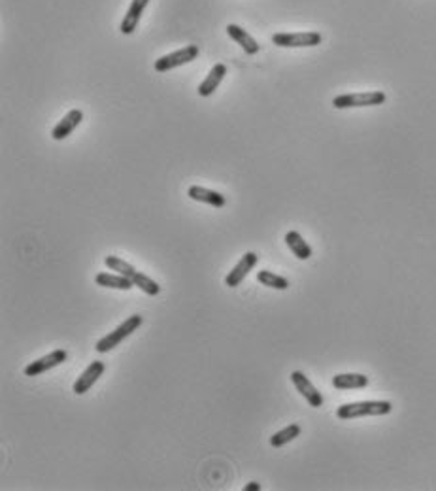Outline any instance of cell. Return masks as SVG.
<instances>
[{
    "mask_svg": "<svg viewBox=\"0 0 436 491\" xmlns=\"http://www.w3.org/2000/svg\"><path fill=\"white\" fill-rule=\"evenodd\" d=\"M142 323H143L142 316L132 314L130 318H127V320L123 321L119 327H116L112 333L106 334V336H103L101 341L96 342L95 350L98 352V354H108V352H112L114 348H117L123 341H127L130 334L137 333L138 329L142 327Z\"/></svg>",
    "mask_w": 436,
    "mask_h": 491,
    "instance_id": "cell-1",
    "label": "cell"
},
{
    "mask_svg": "<svg viewBox=\"0 0 436 491\" xmlns=\"http://www.w3.org/2000/svg\"><path fill=\"white\" fill-rule=\"evenodd\" d=\"M387 101L383 91H357V93H344L333 98V106L336 110L348 108H368V106H382Z\"/></svg>",
    "mask_w": 436,
    "mask_h": 491,
    "instance_id": "cell-2",
    "label": "cell"
},
{
    "mask_svg": "<svg viewBox=\"0 0 436 491\" xmlns=\"http://www.w3.org/2000/svg\"><path fill=\"white\" fill-rule=\"evenodd\" d=\"M393 410L389 401H361V403L342 404L336 410V416L340 420H354L363 416H387Z\"/></svg>",
    "mask_w": 436,
    "mask_h": 491,
    "instance_id": "cell-3",
    "label": "cell"
},
{
    "mask_svg": "<svg viewBox=\"0 0 436 491\" xmlns=\"http://www.w3.org/2000/svg\"><path fill=\"white\" fill-rule=\"evenodd\" d=\"M323 42L317 31H299V33H276L272 44L278 48H315Z\"/></svg>",
    "mask_w": 436,
    "mask_h": 491,
    "instance_id": "cell-4",
    "label": "cell"
},
{
    "mask_svg": "<svg viewBox=\"0 0 436 491\" xmlns=\"http://www.w3.org/2000/svg\"><path fill=\"white\" fill-rule=\"evenodd\" d=\"M198 55H200V49H198V46H185V48L182 49H176V51H172V53L164 55V57H161V59H157L155 61V70L157 72H168V70L172 69H177V67H184V64H187V62H191L197 59Z\"/></svg>",
    "mask_w": 436,
    "mask_h": 491,
    "instance_id": "cell-5",
    "label": "cell"
},
{
    "mask_svg": "<svg viewBox=\"0 0 436 491\" xmlns=\"http://www.w3.org/2000/svg\"><path fill=\"white\" fill-rule=\"evenodd\" d=\"M67 359H69V354H67V350H53L51 354L44 355V357H40V359H36V361L28 363L27 367H25V376H28V378H36V376L44 374V372H48V370H51V368L59 367V365H62V363H67Z\"/></svg>",
    "mask_w": 436,
    "mask_h": 491,
    "instance_id": "cell-6",
    "label": "cell"
},
{
    "mask_svg": "<svg viewBox=\"0 0 436 491\" xmlns=\"http://www.w3.org/2000/svg\"><path fill=\"white\" fill-rule=\"evenodd\" d=\"M291 382H293V386L297 388L300 395L306 399L308 404H310L312 408H321V406H323V395L317 391L314 384L308 380L304 372H300V370L291 372Z\"/></svg>",
    "mask_w": 436,
    "mask_h": 491,
    "instance_id": "cell-7",
    "label": "cell"
},
{
    "mask_svg": "<svg viewBox=\"0 0 436 491\" xmlns=\"http://www.w3.org/2000/svg\"><path fill=\"white\" fill-rule=\"evenodd\" d=\"M257 261H259L257 253L245 252L244 255H242V259H240L236 265L232 266L231 273L227 274V278H225L227 287H238L240 284H242V282L247 278V274L252 273L253 266L257 265Z\"/></svg>",
    "mask_w": 436,
    "mask_h": 491,
    "instance_id": "cell-8",
    "label": "cell"
},
{
    "mask_svg": "<svg viewBox=\"0 0 436 491\" xmlns=\"http://www.w3.org/2000/svg\"><path fill=\"white\" fill-rule=\"evenodd\" d=\"M104 370H106V367H104L103 361L91 363V365L83 370L82 374H80V378L74 382V388L72 389H74L76 395H83V393H87L89 389L95 386L96 380L104 374Z\"/></svg>",
    "mask_w": 436,
    "mask_h": 491,
    "instance_id": "cell-9",
    "label": "cell"
},
{
    "mask_svg": "<svg viewBox=\"0 0 436 491\" xmlns=\"http://www.w3.org/2000/svg\"><path fill=\"white\" fill-rule=\"evenodd\" d=\"M82 121H83V112L82 110H78V108H74V110H70L69 114L67 116L62 117L61 121L57 123L55 125V129H53V132H51V137H53V140H64L67 137H70L72 132H74L80 125H82Z\"/></svg>",
    "mask_w": 436,
    "mask_h": 491,
    "instance_id": "cell-10",
    "label": "cell"
},
{
    "mask_svg": "<svg viewBox=\"0 0 436 491\" xmlns=\"http://www.w3.org/2000/svg\"><path fill=\"white\" fill-rule=\"evenodd\" d=\"M148 4H150V0H132V4H130L129 10H127V14H125V17H123L121 27H119L121 35L129 36L137 31L138 23H140V19H142L143 10H146Z\"/></svg>",
    "mask_w": 436,
    "mask_h": 491,
    "instance_id": "cell-11",
    "label": "cell"
},
{
    "mask_svg": "<svg viewBox=\"0 0 436 491\" xmlns=\"http://www.w3.org/2000/svg\"><path fill=\"white\" fill-rule=\"evenodd\" d=\"M225 76H227V64H223V62L213 64L210 72H208V76H206L204 80H202V83L197 87V93L200 96L213 95V93L218 91L219 83L223 82Z\"/></svg>",
    "mask_w": 436,
    "mask_h": 491,
    "instance_id": "cell-12",
    "label": "cell"
},
{
    "mask_svg": "<svg viewBox=\"0 0 436 491\" xmlns=\"http://www.w3.org/2000/svg\"><path fill=\"white\" fill-rule=\"evenodd\" d=\"M227 35L231 36L232 40L236 42L247 55H257L261 51L259 42L255 40V38H253L247 31L240 27V25H232V23L231 25H227Z\"/></svg>",
    "mask_w": 436,
    "mask_h": 491,
    "instance_id": "cell-13",
    "label": "cell"
},
{
    "mask_svg": "<svg viewBox=\"0 0 436 491\" xmlns=\"http://www.w3.org/2000/svg\"><path fill=\"white\" fill-rule=\"evenodd\" d=\"M187 195L193 200L197 203H204V205H210L213 208H223L227 205V198L218 191H211V189H206L202 185H191L187 189Z\"/></svg>",
    "mask_w": 436,
    "mask_h": 491,
    "instance_id": "cell-14",
    "label": "cell"
},
{
    "mask_svg": "<svg viewBox=\"0 0 436 491\" xmlns=\"http://www.w3.org/2000/svg\"><path fill=\"white\" fill-rule=\"evenodd\" d=\"M96 286L108 287V289H121V291H129L134 287L132 278L123 276V274H112V273H98L95 276Z\"/></svg>",
    "mask_w": 436,
    "mask_h": 491,
    "instance_id": "cell-15",
    "label": "cell"
},
{
    "mask_svg": "<svg viewBox=\"0 0 436 491\" xmlns=\"http://www.w3.org/2000/svg\"><path fill=\"white\" fill-rule=\"evenodd\" d=\"M286 244L287 248L293 252V255L297 259L306 261L312 257V246L308 244L306 240L302 239V234L297 231H289L286 234Z\"/></svg>",
    "mask_w": 436,
    "mask_h": 491,
    "instance_id": "cell-16",
    "label": "cell"
},
{
    "mask_svg": "<svg viewBox=\"0 0 436 491\" xmlns=\"http://www.w3.org/2000/svg\"><path fill=\"white\" fill-rule=\"evenodd\" d=\"M333 386L336 389H363L368 386V378L365 374H357V372L336 374L333 378Z\"/></svg>",
    "mask_w": 436,
    "mask_h": 491,
    "instance_id": "cell-17",
    "label": "cell"
},
{
    "mask_svg": "<svg viewBox=\"0 0 436 491\" xmlns=\"http://www.w3.org/2000/svg\"><path fill=\"white\" fill-rule=\"evenodd\" d=\"M300 425L299 423H291V425H287V427H284L281 431H278V433H274L272 437H270V446L272 448H281V446H286V444L293 442L295 438L300 435Z\"/></svg>",
    "mask_w": 436,
    "mask_h": 491,
    "instance_id": "cell-18",
    "label": "cell"
},
{
    "mask_svg": "<svg viewBox=\"0 0 436 491\" xmlns=\"http://www.w3.org/2000/svg\"><path fill=\"white\" fill-rule=\"evenodd\" d=\"M257 282L263 284L265 287H270V289H278V291H286L289 289V280L279 276L276 273H270V270H261L257 273Z\"/></svg>",
    "mask_w": 436,
    "mask_h": 491,
    "instance_id": "cell-19",
    "label": "cell"
},
{
    "mask_svg": "<svg viewBox=\"0 0 436 491\" xmlns=\"http://www.w3.org/2000/svg\"><path fill=\"white\" fill-rule=\"evenodd\" d=\"M132 284H134V287H138V289H142L146 295H150V297H157V295L161 293V286H159L153 278H150L148 274L137 273L132 276Z\"/></svg>",
    "mask_w": 436,
    "mask_h": 491,
    "instance_id": "cell-20",
    "label": "cell"
},
{
    "mask_svg": "<svg viewBox=\"0 0 436 491\" xmlns=\"http://www.w3.org/2000/svg\"><path fill=\"white\" fill-rule=\"evenodd\" d=\"M104 265L108 266L112 273L123 274V276H129V278H132V276L138 273L137 268L130 265V263L123 261L121 257H116V255H108V257H104Z\"/></svg>",
    "mask_w": 436,
    "mask_h": 491,
    "instance_id": "cell-21",
    "label": "cell"
},
{
    "mask_svg": "<svg viewBox=\"0 0 436 491\" xmlns=\"http://www.w3.org/2000/svg\"><path fill=\"white\" fill-rule=\"evenodd\" d=\"M259 490H261L259 482H250L247 485H244V491H259Z\"/></svg>",
    "mask_w": 436,
    "mask_h": 491,
    "instance_id": "cell-22",
    "label": "cell"
}]
</instances>
